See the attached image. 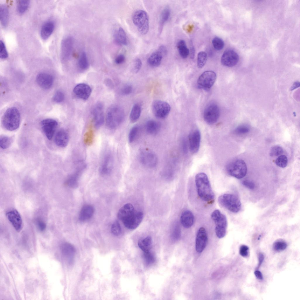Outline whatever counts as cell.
<instances>
[{"label": "cell", "instance_id": "40", "mask_svg": "<svg viewBox=\"0 0 300 300\" xmlns=\"http://www.w3.org/2000/svg\"><path fill=\"white\" fill-rule=\"evenodd\" d=\"M140 130V127L138 125L133 126L130 129L128 135V141L129 142H133L136 139Z\"/></svg>", "mask_w": 300, "mask_h": 300}, {"label": "cell", "instance_id": "52", "mask_svg": "<svg viewBox=\"0 0 300 300\" xmlns=\"http://www.w3.org/2000/svg\"><path fill=\"white\" fill-rule=\"evenodd\" d=\"M64 98V93L60 91H57L53 97V100L56 103H59L63 101Z\"/></svg>", "mask_w": 300, "mask_h": 300}, {"label": "cell", "instance_id": "23", "mask_svg": "<svg viewBox=\"0 0 300 300\" xmlns=\"http://www.w3.org/2000/svg\"><path fill=\"white\" fill-rule=\"evenodd\" d=\"M73 92L78 97L86 100L89 97L91 89L88 85L85 83H80L74 87Z\"/></svg>", "mask_w": 300, "mask_h": 300}, {"label": "cell", "instance_id": "61", "mask_svg": "<svg viewBox=\"0 0 300 300\" xmlns=\"http://www.w3.org/2000/svg\"><path fill=\"white\" fill-rule=\"evenodd\" d=\"M264 259L263 254L262 253H260L258 255L259 263L258 268L259 267L263 262Z\"/></svg>", "mask_w": 300, "mask_h": 300}, {"label": "cell", "instance_id": "15", "mask_svg": "<svg viewBox=\"0 0 300 300\" xmlns=\"http://www.w3.org/2000/svg\"><path fill=\"white\" fill-rule=\"evenodd\" d=\"M41 126L43 132L49 140L53 137L57 127L58 123L55 120L52 119H46L42 120Z\"/></svg>", "mask_w": 300, "mask_h": 300}, {"label": "cell", "instance_id": "5", "mask_svg": "<svg viewBox=\"0 0 300 300\" xmlns=\"http://www.w3.org/2000/svg\"><path fill=\"white\" fill-rule=\"evenodd\" d=\"M218 201L222 206L232 212L237 213L241 209V201L234 195L231 194L222 195L218 197Z\"/></svg>", "mask_w": 300, "mask_h": 300}, {"label": "cell", "instance_id": "32", "mask_svg": "<svg viewBox=\"0 0 300 300\" xmlns=\"http://www.w3.org/2000/svg\"><path fill=\"white\" fill-rule=\"evenodd\" d=\"M62 253L67 259L71 261L75 253V249L73 246L68 243H65L61 246Z\"/></svg>", "mask_w": 300, "mask_h": 300}, {"label": "cell", "instance_id": "42", "mask_svg": "<svg viewBox=\"0 0 300 300\" xmlns=\"http://www.w3.org/2000/svg\"><path fill=\"white\" fill-rule=\"evenodd\" d=\"M12 139L10 137L4 135L0 136V146L2 149H6L9 147L12 143Z\"/></svg>", "mask_w": 300, "mask_h": 300}, {"label": "cell", "instance_id": "53", "mask_svg": "<svg viewBox=\"0 0 300 300\" xmlns=\"http://www.w3.org/2000/svg\"><path fill=\"white\" fill-rule=\"evenodd\" d=\"M144 258L146 262L148 264L152 263L155 261L154 256L150 251L144 252Z\"/></svg>", "mask_w": 300, "mask_h": 300}, {"label": "cell", "instance_id": "38", "mask_svg": "<svg viewBox=\"0 0 300 300\" xmlns=\"http://www.w3.org/2000/svg\"><path fill=\"white\" fill-rule=\"evenodd\" d=\"M30 4V1L19 0L17 1L16 10L20 14L24 13L28 9Z\"/></svg>", "mask_w": 300, "mask_h": 300}, {"label": "cell", "instance_id": "9", "mask_svg": "<svg viewBox=\"0 0 300 300\" xmlns=\"http://www.w3.org/2000/svg\"><path fill=\"white\" fill-rule=\"evenodd\" d=\"M220 115L218 106L214 103H210L205 107L204 112L203 118L207 124L212 125L218 120Z\"/></svg>", "mask_w": 300, "mask_h": 300}, {"label": "cell", "instance_id": "31", "mask_svg": "<svg viewBox=\"0 0 300 300\" xmlns=\"http://www.w3.org/2000/svg\"><path fill=\"white\" fill-rule=\"evenodd\" d=\"M114 41L117 44L122 45H126L127 43L126 33L122 28H119L114 33Z\"/></svg>", "mask_w": 300, "mask_h": 300}, {"label": "cell", "instance_id": "4", "mask_svg": "<svg viewBox=\"0 0 300 300\" xmlns=\"http://www.w3.org/2000/svg\"><path fill=\"white\" fill-rule=\"evenodd\" d=\"M132 20L140 34L145 35L148 33L149 29V18L146 11L142 10L136 11L133 15Z\"/></svg>", "mask_w": 300, "mask_h": 300}, {"label": "cell", "instance_id": "10", "mask_svg": "<svg viewBox=\"0 0 300 300\" xmlns=\"http://www.w3.org/2000/svg\"><path fill=\"white\" fill-rule=\"evenodd\" d=\"M216 78V74L214 71H205L199 77L197 81V86L200 88L209 90L214 83Z\"/></svg>", "mask_w": 300, "mask_h": 300}, {"label": "cell", "instance_id": "19", "mask_svg": "<svg viewBox=\"0 0 300 300\" xmlns=\"http://www.w3.org/2000/svg\"><path fill=\"white\" fill-rule=\"evenodd\" d=\"M8 219L15 230L20 231L23 226V221L21 216L19 212L16 209H12L6 214Z\"/></svg>", "mask_w": 300, "mask_h": 300}, {"label": "cell", "instance_id": "29", "mask_svg": "<svg viewBox=\"0 0 300 300\" xmlns=\"http://www.w3.org/2000/svg\"><path fill=\"white\" fill-rule=\"evenodd\" d=\"M94 212L93 207L90 205L84 206L81 209L79 215V219L82 221H86L90 219Z\"/></svg>", "mask_w": 300, "mask_h": 300}, {"label": "cell", "instance_id": "47", "mask_svg": "<svg viewBox=\"0 0 300 300\" xmlns=\"http://www.w3.org/2000/svg\"><path fill=\"white\" fill-rule=\"evenodd\" d=\"M283 150L282 148L278 145L272 147L271 149L270 155L272 157L279 156L283 153Z\"/></svg>", "mask_w": 300, "mask_h": 300}, {"label": "cell", "instance_id": "37", "mask_svg": "<svg viewBox=\"0 0 300 300\" xmlns=\"http://www.w3.org/2000/svg\"><path fill=\"white\" fill-rule=\"evenodd\" d=\"M177 48L180 56L183 58H186L188 56L189 51L183 40L179 41L177 43Z\"/></svg>", "mask_w": 300, "mask_h": 300}, {"label": "cell", "instance_id": "25", "mask_svg": "<svg viewBox=\"0 0 300 300\" xmlns=\"http://www.w3.org/2000/svg\"><path fill=\"white\" fill-rule=\"evenodd\" d=\"M55 24L53 21L49 20L44 22L40 30V35L43 40H47L51 35L54 30Z\"/></svg>", "mask_w": 300, "mask_h": 300}, {"label": "cell", "instance_id": "16", "mask_svg": "<svg viewBox=\"0 0 300 300\" xmlns=\"http://www.w3.org/2000/svg\"><path fill=\"white\" fill-rule=\"evenodd\" d=\"M143 213L141 211H135L129 217L122 222L125 226L128 229L133 230L138 227L142 221Z\"/></svg>", "mask_w": 300, "mask_h": 300}, {"label": "cell", "instance_id": "41", "mask_svg": "<svg viewBox=\"0 0 300 300\" xmlns=\"http://www.w3.org/2000/svg\"><path fill=\"white\" fill-rule=\"evenodd\" d=\"M207 60V55L204 51L200 52L197 55V66L199 68L203 67L205 64Z\"/></svg>", "mask_w": 300, "mask_h": 300}, {"label": "cell", "instance_id": "20", "mask_svg": "<svg viewBox=\"0 0 300 300\" xmlns=\"http://www.w3.org/2000/svg\"><path fill=\"white\" fill-rule=\"evenodd\" d=\"M92 114L95 126L96 128H99L104 122L103 106L101 103H98L95 105L93 110Z\"/></svg>", "mask_w": 300, "mask_h": 300}, {"label": "cell", "instance_id": "7", "mask_svg": "<svg viewBox=\"0 0 300 300\" xmlns=\"http://www.w3.org/2000/svg\"><path fill=\"white\" fill-rule=\"evenodd\" d=\"M226 170L230 175L238 179L245 176L247 171L245 162L241 159H237L230 162L227 166Z\"/></svg>", "mask_w": 300, "mask_h": 300}, {"label": "cell", "instance_id": "28", "mask_svg": "<svg viewBox=\"0 0 300 300\" xmlns=\"http://www.w3.org/2000/svg\"><path fill=\"white\" fill-rule=\"evenodd\" d=\"M180 221L185 228H188L191 227L194 223V216L190 211L186 210L183 211L180 216Z\"/></svg>", "mask_w": 300, "mask_h": 300}, {"label": "cell", "instance_id": "49", "mask_svg": "<svg viewBox=\"0 0 300 300\" xmlns=\"http://www.w3.org/2000/svg\"><path fill=\"white\" fill-rule=\"evenodd\" d=\"M111 230L112 233L114 235L117 236L121 233V229L119 223L117 221L112 224Z\"/></svg>", "mask_w": 300, "mask_h": 300}, {"label": "cell", "instance_id": "11", "mask_svg": "<svg viewBox=\"0 0 300 300\" xmlns=\"http://www.w3.org/2000/svg\"><path fill=\"white\" fill-rule=\"evenodd\" d=\"M74 43V38L70 36H67L62 40L60 50V57L62 61L66 62L69 59L72 53Z\"/></svg>", "mask_w": 300, "mask_h": 300}, {"label": "cell", "instance_id": "57", "mask_svg": "<svg viewBox=\"0 0 300 300\" xmlns=\"http://www.w3.org/2000/svg\"><path fill=\"white\" fill-rule=\"evenodd\" d=\"M249 249L248 247L246 245H243L241 246L240 248V254L243 257H247L248 254Z\"/></svg>", "mask_w": 300, "mask_h": 300}, {"label": "cell", "instance_id": "50", "mask_svg": "<svg viewBox=\"0 0 300 300\" xmlns=\"http://www.w3.org/2000/svg\"><path fill=\"white\" fill-rule=\"evenodd\" d=\"M249 131L250 128L248 126L242 125L237 127L235 129L234 132L237 134L242 135L248 133Z\"/></svg>", "mask_w": 300, "mask_h": 300}, {"label": "cell", "instance_id": "30", "mask_svg": "<svg viewBox=\"0 0 300 300\" xmlns=\"http://www.w3.org/2000/svg\"><path fill=\"white\" fill-rule=\"evenodd\" d=\"M161 125L158 122L154 120H149L146 122L145 129L147 132L151 135L156 134L159 131Z\"/></svg>", "mask_w": 300, "mask_h": 300}, {"label": "cell", "instance_id": "35", "mask_svg": "<svg viewBox=\"0 0 300 300\" xmlns=\"http://www.w3.org/2000/svg\"><path fill=\"white\" fill-rule=\"evenodd\" d=\"M152 239L149 236L139 240L138 243L139 247L144 252L150 251L152 247Z\"/></svg>", "mask_w": 300, "mask_h": 300}, {"label": "cell", "instance_id": "17", "mask_svg": "<svg viewBox=\"0 0 300 300\" xmlns=\"http://www.w3.org/2000/svg\"><path fill=\"white\" fill-rule=\"evenodd\" d=\"M207 236L206 230L201 227L198 230L195 240V248L197 251L201 253L204 250L207 242Z\"/></svg>", "mask_w": 300, "mask_h": 300}, {"label": "cell", "instance_id": "59", "mask_svg": "<svg viewBox=\"0 0 300 300\" xmlns=\"http://www.w3.org/2000/svg\"><path fill=\"white\" fill-rule=\"evenodd\" d=\"M125 59V56L122 54L118 55L115 59V62L117 64H120L123 63Z\"/></svg>", "mask_w": 300, "mask_h": 300}, {"label": "cell", "instance_id": "12", "mask_svg": "<svg viewBox=\"0 0 300 300\" xmlns=\"http://www.w3.org/2000/svg\"><path fill=\"white\" fill-rule=\"evenodd\" d=\"M139 158L141 163L149 168L155 167L158 163V158L156 154L148 150H143L139 154Z\"/></svg>", "mask_w": 300, "mask_h": 300}, {"label": "cell", "instance_id": "48", "mask_svg": "<svg viewBox=\"0 0 300 300\" xmlns=\"http://www.w3.org/2000/svg\"><path fill=\"white\" fill-rule=\"evenodd\" d=\"M93 131L91 129H89L86 132L84 135L85 143L88 145L91 144L93 142Z\"/></svg>", "mask_w": 300, "mask_h": 300}, {"label": "cell", "instance_id": "22", "mask_svg": "<svg viewBox=\"0 0 300 300\" xmlns=\"http://www.w3.org/2000/svg\"><path fill=\"white\" fill-rule=\"evenodd\" d=\"M113 166L112 156L110 154H106L104 157L100 164L99 171L103 175H107L110 173Z\"/></svg>", "mask_w": 300, "mask_h": 300}, {"label": "cell", "instance_id": "45", "mask_svg": "<svg viewBox=\"0 0 300 300\" xmlns=\"http://www.w3.org/2000/svg\"><path fill=\"white\" fill-rule=\"evenodd\" d=\"M275 163L278 166L282 168L285 167L288 163V159L285 155H281L276 158Z\"/></svg>", "mask_w": 300, "mask_h": 300}, {"label": "cell", "instance_id": "34", "mask_svg": "<svg viewBox=\"0 0 300 300\" xmlns=\"http://www.w3.org/2000/svg\"><path fill=\"white\" fill-rule=\"evenodd\" d=\"M171 10L168 7L164 8L161 12L159 21V33L165 24L168 21L171 16Z\"/></svg>", "mask_w": 300, "mask_h": 300}, {"label": "cell", "instance_id": "2", "mask_svg": "<svg viewBox=\"0 0 300 300\" xmlns=\"http://www.w3.org/2000/svg\"><path fill=\"white\" fill-rule=\"evenodd\" d=\"M123 109L120 106L114 105L108 109L106 116V124L111 129L117 128L123 122L125 118Z\"/></svg>", "mask_w": 300, "mask_h": 300}, {"label": "cell", "instance_id": "24", "mask_svg": "<svg viewBox=\"0 0 300 300\" xmlns=\"http://www.w3.org/2000/svg\"><path fill=\"white\" fill-rule=\"evenodd\" d=\"M54 141L58 146L61 147H66L69 141V136L68 133L64 129L59 130L55 135Z\"/></svg>", "mask_w": 300, "mask_h": 300}, {"label": "cell", "instance_id": "3", "mask_svg": "<svg viewBox=\"0 0 300 300\" xmlns=\"http://www.w3.org/2000/svg\"><path fill=\"white\" fill-rule=\"evenodd\" d=\"M21 120L20 113L16 108L12 107L8 109L2 117V124L6 129L11 131L17 129Z\"/></svg>", "mask_w": 300, "mask_h": 300}, {"label": "cell", "instance_id": "43", "mask_svg": "<svg viewBox=\"0 0 300 300\" xmlns=\"http://www.w3.org/2000/svg\"><path fill=\"white\" fill-rule=\"evenodd\" d=\"M287 243L284 241L279 240L275 242L273 244V248L277 251H281L285 250L287 247Z\"/></svg>", "mask_w": 300, "mask_h": 300}, {"label": "cell", "instance_id": "44", "mask_svg": "<svg viewBox=\"0 0 300 300\" xmlns=\"http://www.w3.org/2000/svg\"><path fill=\"white\" fill-rule=\"evenodd\" d=\"M142 66V62L141 60L139 58L135 59L131 66V72L134 74L137 73L141 69Z\"/></svg>", "mask_w": 300, "mask_h": 300}, {"label": "cell", "instance_id": "51", "mask_svg": "<svg viewBox=\"0 0 300 300\" xmlns=\"http://www.w3.org/2000/svg\"><path fill=\"white\" fill-rule=\"evenodd\" d=\"M8 55L4 42L1 40L0 41V58L4 59L7 58Z\"/></svg>", "mask_w": 300, "mask_h": 300}, {"label": "cell", "instance_id": "46", "mask_svg": "<svg viewBox=\"0 0 300 300\" xmlns=\"http://www.w3.org/2000/svg\"><path fill=\"white\" fill-rule=\"evenodd\" d=\"M212 43L214 48L217 50H222L224 45L223 40L218 37H215L213 39Z\"/></svg>", "mask_w": 300, "mask_h": 300}, {"label": "cell", "instance_id": "58", "mask_svg": "<svg viewBox=\"0 0 300 300\" xmlns=\"http://www.w3.org/2000/svg\"><path fill=\"white\" fill-rule=\"evenodd\" d=\"M242 183L243 185L249 189H253L255 188V183L250 180H244L242 181Z\"/></svg>", "mask_w": 300, "mask_h": 300}, {"label": "cell", "instance_id": "21", "mask_svg": "<svg viewBox=\"0 0 300 300\" xmlns=\"http://www.w3.org/2000/svg\"><path fill=\"white\" fill-rule=\"evenodd\" d=\"M36 81L38 84L41 88L47 89L52 86L54 78L51 75L49 74L41 73L37 76Z\"/></svg>", "mask_w": 300, "mask_h": 300}, {"label": "cell", "instance_id": "27", "mask_svg": "<svg viewBox=\"0 0 300 300\" xmlns=\"http://www.w3.org/2000/svg\"><path fill=\"white\" fill-rule=\"evenodd\" d=\"M85 168V165H83L79 166L77 169V170L67 179L65 182L66 185L71 187L76 186L77 184L78 178L80 174Z\"/></svg>", "mask_w": 300, "mask_h": 300}, {"label": "cell", "instance_id": "62", "mask_svg": "<svg viewBox=\"0 0 300 300\" xmlns=\"http://www.w3.org/2000/svg\"><path fill=\"white\" fill-rule=\"evenodd\" d=\"M254 274L256 277L260 280L263 279V276L260 271L258 270H256L254 272Z\"/></svg>", "mask_w": 300, "mask_h": 300}, {"label": "cell", "instance_id": "55", "mask_svg": "<svg viewBox=\"0 0 300 300\" xmlns=\"http://www.w3.org/2000/svg\"><path fill=\"white\" fill-rule=\"evenodd\" d=\"M133 88L130 84H128L125 86L121 90L122 93L124 95H128L131 93Z\"/></svg>", "mask_w": 300, "mask_h": 300}, {"label": "cell", "instance_id": "60", "mask_svg": "<svg viewBox=\"0 0 300 300\" xmlns=\"http://www.w3.org/2000/svg\"><path fill=\"white\" fill-rule=\"evenodd\" d=\"M182 147L183 152L186 153L187 152L188 148L185 139H183L182 142Z\"/></svg>", "mask_w": 300, "mask_h": 300}, {"label": "cell", "instance_id": "14", "mask_svg": "<svg viewBox=\"0 0 300 300\" xmlns=\"http://www.w3.org/2000/svg\"><path fill=\"white\" fill-rule=\"evenodd\" d=\"M237 53L232 49H228L223 53L221 59L222 64L225 66L231 67L236 65L239 60Z\"/></svg>", "mask_w": 300, "mask_h": 300}, {"label": "cell", "instance_id": "63", "mask_svg": "<svg viewBox=\"0 0 300 300\" xmlns=\"http://www.w3.org/2000/svg\"><path fill=\"white\" fill-rule=\"evenodd\" d=\"M190 53L191 58H193L194 56L195 50L193 46L190 48Z\"/></svg>", "mask_w": 300, "mask_h": 300}, {"label": "cell", "instance_id": "56", "mask_svg": "<svg viewBox=\"0 0 300 300\" xmlns=\"http://www.w3.org/2000/svg\"><path fill=\"white\" fill-rule=\"evenodd\" d=\"M36 224L39 230L41 231H44L46 227V224L45 222L40 219H38L36 221Z\"/></svg>", "mask_w": 300, "mask_h": 300}, {"label": "cell", "instance_id": "6", "mask_svg": "<svg viewBox=\"0 0 300 300\" xmlns=\"http://www.w3.org/2000/svg\"><path fill=\"white\" fill-rule=\"evenodd\" d=\"M211 218L215 224V231L217 236L222 238L225 235L227 226L226 216L218 209L214 210L211 214Z\"/></svg>", "mask_w": 300, "mask_h": 300}, {"label": "cell", "instance_id": "1", "mask_svg": "<svg viewBox=\"0 0 300 300\" xmlns=\"http://www.w3.org/2000/svg\"><path fill=\"white\" fill-rule=\"evenodd\" d=\"M195 181L200 198L208 203H212L214 195L207 175L204 173H197L195 175Z\"/></svg>", "mask_w": 300, "mask_h": 300}, {"label": "cell", "instance_id": "54", "mask_svg": "<svg viewBox=\"0 0 300 300\" xmlns=\"http://www.w3.org/2000/svg\"><path fill=\"white\" fill-rule=\"evenodd\" d=\"M180 229L179 226L177 224H175L172 233V237L174 239H177L180 235Z\"/></svg>", "mask_w": 300, "mask_h": 300}, {"label": "cell", "instance_id": "36", "mask_svg": "<svg viewBox=\"0 0 300 300\" xmlns=\"http://www.w3.org/2000/svg\"><path fill=\"white\" fill-rule=\"evenodd\" d=\"M141 111V106L139 104L137 103L134 105L129 115V119L131 122H134L138 120L140 117Z\"/></svg>", "mask_w": 300, "mask_h": 300}, {"label": "cell", "instance_id": "33", "mask_svg": "<svg viewBox=\"0 0 300 300\" xmlns=\"http://www.w3.org/2000/svg\"><path fill=\"white\" fill-rule=\"evenodd\" d=\"M9 19V12L8 7L4 4L0 5V21L2 26L6 28L7 26Z\"/></svg>", "mask_w": 300, "mask_h": 300}, {"label": "cell", "instance_id": "13", "mask_svg": "<svg viewBox=\"0 0 300 300\" xmlns=\"http://www.w3.org/2000/svg\"><path fill=\"white\" fill-rule=\"evenodd\" d=\"M167 52L166 47L163 45H160L148 58L147 60L148 64L153 67L159 66L161 63L163 57L166 55Z\"/></svg>", "mask_w": 300, "mask_h": 300}, {"label": "cell", "instance_id": "18", "mask_svg": "<svg viewBox=\"0 0 300 300\" xmlns=\"http://www.w3.org/2000/svg\"><path fill=\"white\" fill-rule=\"evenodd\" d=\"M201 133L198 129H195L189 134L188 137L189 147L193 153H197L200 148L201 141Z\"/></svg>", "mask_w": 300, "mask_h": 300}, {"label": "cell", "instance_id": "26", "mask_svg": "<svg viewBox=\"0 0 300 300\" xmlns=\"http://www.w3.org/2000/svg\"><path fill=\"white\" fill-rule=\"evenodd\" d=\"M135 212L133 205L129 203H127L119 210L117 217L120 220L123 222L131 216Z\"/></svg>", "mask_w": 300, "mask_h": 300}, {"label": "cell", "instance_id": "8", "mask_svg": "<svg viewBox=\"0 0 300 300\" xmlns=\"http://www.w3.org/2000/svg\"><path fill=\"white\" fill-rule=\"evenodd\" d=\"M151 108L152 112L156 117L160 119H163L169 114L171 107L166 102L155 100L152 103Z\"/></svg>", "mask_w": 300, "mask_h": 300}, {"label": "cell", "instance_id": "39", "mask_svg": "<svg viewBox=\"0 0 300 300\" xmlns=\"http://www.w3.org/2000/svg\"><path fill=\"white\" fill-rule=\"evenodd\" d=\"M78 64L79 67L82 69H87L89 66V63L86 53L83 52L81 53L79 59Z\"/></svg>", "mask_w": 300, "mask_h": 300}]
</instances>
